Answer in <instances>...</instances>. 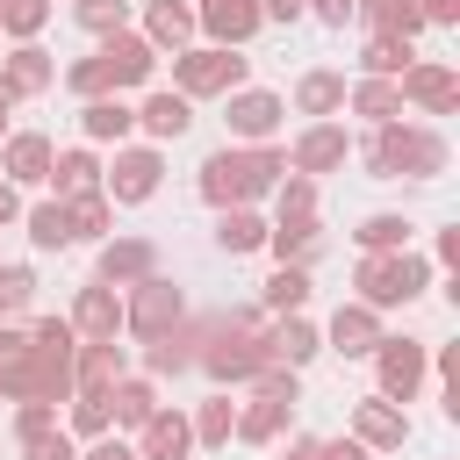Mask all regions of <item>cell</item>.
<instances>
[{"label":"cell","mask_w":460,"mask_h":460,"mask_svg":"<svg viewBox=\"0 0 460 460\" xmlns=\"http://www.w3.org/2000/svg\"><path fill=\"white\" fill-rule=\"evenodd\" d=\"M367 165H374V180H402V172H410V180H431V172H446V137L381 122L374 144H367Z\"/></svg>","instance_id":"cell-1"},{"label":"cell","mask_w":460,"mask_h":460,"mask_svg":"<svg viewBox=\"0 0 460 460\" xmlns=\"http://www.w3.org/2000/svg\"><path fill=\"white\" fill-rule=\"evenodd\" d=\"M151 65H158V50H151L144 36H108L86 65H72V93L108 101V86H137V79H151Z\"/></svg>","instance_id":"cell-2"},{"label":"cell","mask_w":460,"mask_h":460,"mask_svg":"<svg viewBox=\"0 0 460 460\" xmlns=\"http://www.w3.org/2000/svg\"><path fill=\"white\" fill-rule=\"evenodd\" d=\"M273 172H288L280 151H216V158L201 165V194H208L216 208H244L259 187H273Z\"/></svg>","instance_id":"cell-3"},{"label":"cell","mask_w":460,"mask_h":460,"mask_svg":"<svg viewBox=\"0 0 460 460\" xmlns=\"http://www.w3.org/2000/svg\"><path fill=\"white\" fill-rule=\"evenodd\" d=\"M201 359H208V374H223V381H252L259 367H273V352H266V338H259V316H252V309L223 316V323H216V345H208Z\"/></svg>","instance_id":"cell-4"},{"label":"cell","mask_w":460,"mask_h":460,"mask_svg":"<svg viewBox=\"0 0 460 460\" xmlns=\"http://www.w3.org/2000/svg\"><path fill=\"white\" fill-rule=\"evenodd\" d=\"M359 288H367V309H395V302H410L417 288H424V259H410V252H367V266H359Z\"/></svg>","instance_id":"cell-5"},{"label":"cell","mask_w":460,"mask_h":460,"mask_svg":"<svg viewBox=\"0 0 460 460\" xmlns=\"http://www.w3.org/2000/svg\"><path fill=\"white\" fill-rule=\"evenodd\" d=\"M172 79H180V93H230L244 79V58L237 50H180Z\"/></svg>","instance_id":"cell-6"},{"label":"cell","mask_w":460,"mask_h":460,"mask_svg":"<svg viewBox=\"0 0 460 460\" xmlns=\"http://www.w3.org/2000/svg\"><path fill=\"white\" fill-rule=\"evenodd\" d=\"M122 323L137 331V338H165L172 323H180V288L172 280H137V295H129V309H122Z\"/></svg>","instance_id":"cell-7"},{"label":"cell","mask_w":460,"mask_h":460,"mask_svg":"<svg viewBox=\"0 0 460 460\" xmlns=\"http://www.w3.org/2000/svg\"><path fill=\"white\" fill-rule=\"evenodd\" d=\"M424 381V345L417 338H381V402H410Z\"/></svg>","instance_id":"cell-8"},{"label":"cell","mask_w":460,"mask_h":460,"mask_svg":"<svg viewBox=\"0 0 460 460\" xmlns=\"http://www.w3.org/2000/svg\"><path fill=\"white\" fill-rule=\"evenodd\" d=\"M137 431H144V453L137 460H187V446H194V424L180 410H151Z\"/></svg>","instance_id":"cell-9"},{"label":"cell","mask_w":460,"mask_h":460,"mask_svg":"<svg viewBox=\"0 0 460 460\" xmlns=\"http://www.w3.org/2000/svg\"><path fill=\"white\" fill-rule=\"evenodd\" d=\"M201 29L216 36V50H230L259 29V0H201Z\"/></svg>","instance_id":"cell-10"},{"label":"cell","mask_w":460,"mask_h":460,"mask_svg":"<svg viewBox=\"0 0 460 460\" xmlns=\"http://www.w3.org/2000/svg\"><path fill=\"white\" fill-rule=\"evenodd\" d=\"M395 93H402V101H424V108H438V115H446V108L460 101V79H453L446 65H410Z\"/></svg>","instance_id":"cell-11"},{"label":"cell","mask_w":460,"mask_h":460,"mask_svg":"<svg viewBox=\"0 0 460 460\" xmlns=\"http://www.w3.org/2000/svg\"><path fill=\"white\" fill-rule=\"evenodd\" d=\"M151 187H158V151H115L108 194H115V201H144Z\"/></svg>","instance_id":"cell-12"},{"label":"cell","mask_w":460,"mask_h":460,"mask_svg":"<svg viewBox=\"0 0 460 460\" xmlns=\"http://www.w3.org/2000/svg\"><path fill=\"white\" fill-rule=\"evenodd\" d=\"M72 381H79V395H108V388L122 381V345H115V338L86 345V352H79V367H72Z\"/></svg>","instance_id":"cell-13"},{"label":"cell","mask_w":460,"mask_h":460,"mask_svg":"<svg viewBox=\"0 0 460 460\" xmlns=\"http://www.w3.org/2000/svg\"><path fill=\"white\" fill-rule=\"evenodd\" d=\"M352 431H359V446H402V438H410V417H402L395 402L374 395V402L352 410Z\"/></svg>","instance_id":"cell-14"},{"label":"cell","mask_w":460,"mask_h":460,"mask_svg":"<svg viewBox=\"0 0 460 460\" xmlns=\"http://www.w3.org/2000/svg\"><path fill=\"white\" fill-rule=\"evenodd\" d=\"M223 122H230V137H252V144H259V137H273L280 101H273V93H230V115H223Z\"/></svg>","instance_id":"cell-15"},{"label":"cell","mask_w":460,"mask_h":460,"mask_svg":"<svg viewBox=\"0 0 460 460\" xmlns=\"http://www.w3.org/2000/svg\"><path fill=\"white\" fill-rule=\"evenodd\" d=\"M331 165H345V129H338V122H316V129L295 144V172L309 180V172H331Z\"/></svg>","instance_id":"cell-16"},{"label":"cell","mask_w":460,"mask_h":460,"mask_svg":"<svg viewBox=\"0 0 460 460\" xmlns=\"http://www.w3.org/2000/svg\"><path fill=\"white\" fill-rule=\"evenodd\" d=\"M115 323H122V302H115V288H79L72 331H86V338L101 345V338H115Z\"/></svg>","instance_id":"cell-17"},{"label":"cell","mask_w":460,"mask_h":460,"mask_svg":"<svg viewBox=\"0 0 460 460\" xmlns=\"http://www.w3.org/2000/svg\"><path fill=\"white\" fill-rule=\"evenodd\" d=\"M50 86V58L36 50V43H22L14 58H7V72H0V101H22V93H43Z\"/></svg>","instance_id":"cell-18"},{"label":"cell","mask_w":460,"mask_h":460,"mask_svg":"<svg viewBox=\"0 0 460 460\" xmlns=\"http://www.w3.org/2000/svg\"><path fill=\"white\" fill-rule=\"evenodd\" d=\"M151 266H158V252L144 237H115L101 252V280H151Z\"/></svg>","instance_id":"cell-19"},{"label":"cell","mask_w":460,"mask_h":460,"mask_svg":"<svg viewBox=\"0 0 460 460\" xmlns=\"http://www.w3.org/2000/svg\"><path fill=\"white\" fill-rule=\"evenodd\" d=\"M331 345H338V352H374V345H381V323H374V309H367V302L338 309V316H331Z\"/></svg>","instance_id":"cell-20"},{"label":"cell","mask_w":460,"mask_h":460,"mask_svg":"<svg viewBox=\"0 0 460 460\" xmlns=\"http://www.w3.org/2000/svg\"><path fill=\"white\" fill-rule=\"evenodd\" d=\"M0 172L7 180H50V137H7Z\"/></svg>","instance_id":"cell-21"},{"label":"cell","mask_w":460,"mask_h":460,"mask_svg":"<svg viewBox=\"0 0 460 460\" xmlns=\"http://www.w3.org/2000/svg\"><path fill=\"white\" fill-rule=\"evenodd\" d=\"M187 36H194V7H187V0H151V36H144V43H151V50H158V43L180 50Z\"/></svg>","instance_id":"cell-22"},{"label":"cell","mask_w":460,"mask_h":460,"mask_svg":"<svg viewBox=\"0 0 460 460\" xmlns=\"http://www.w3.org/2000/svg\"><path fill=\"white\" fill-rule=\"evenodd\" d=\"M266 237H273L280 259H302V252L316 244V208H280V223H273Z\"/></svg>","instance_id":"cell-23"},{"label":"cell","mask_w":460,"mask_h":460,"mask_svg":"<svg viewBox=\"0 0 460 460\" xmlns=\"http://www.w3.org/2000/svg\"><path fill=\"white\" fill-rule=\"evenodd\" d=\"M137 122H144L151 137H180L194 115H187V93H151V101L137 108Z\"/></svg>","instance_id":"cell-24"},{"label":"cell","mask_w":460,"mask_h":460,"mask_svg":"<svg viewBox=\"0 0 460 460\" xmlns=\"http://www.w3.org/2000/svg\"><path fill=\"white\" fill-rule=\"evenodd\" d=\"M50 180H58L65 201H79V194H93L101 165H93V151H65V158H50Z\"/></svg>","instance_id":"cell-25"},{"label":"cell","mask_w":460,"mask_h":460,"mask_svg":"<svg viewBox=\"0 0 460 460\" xmlns=\"http://www.w3.org/2000/svg\"><path fill=\"white\" fill-rule=\"evenodd\" d=\"M288 410H295L288 395H259V402H252V410L237 417V438H252V446H266V438H273V431L288 424Z\"/></svg>","instance_id":"cell-26"},{"label":"cell","mask_w":460,"mask_h":460,"mask_svg":"<svg viewBox=\"0 0 460 460\" xmlns=\"http://www.w3.org/2000/svg\"><path fill=\"white\" fill-rule=\"evenodd\" d=\"M79 122H86V137H93V144H108V137L122 144V137H129V122H137V108H122V101H86V115H79Z\"/></svg>","instance_id":"cell-27"},{"label":"cell","mask_w":460,"mask_h":460,"mask_svg":"<svg viewBox=\"0 0 460 460\" xmlns=\"http://www.w3.org/2000/svg\"><path fill=\"white\" fill-rule=\"evenodd\" d=\"M367 22H374L381 36H395V43H410L424 14H417V0H367Z\"/></svg>","instance_id":"cell-28"},{"label":"cell","mask_w":460,"mask_h":460,"mask_svg":"<svg viewBox=\"0 0 460 460\" xmlns=\"http://www.w3.org/2000/svg\"><path fill=\"white\" fill-rule=\"evenodd\" d=\"M216 244H223V252H252V244H266V223H259L252 208H223V223H216Z\"/></svg>","instance_id":"cell-29"},{"label":"cell","mask_w":460,"mask_h":460,"mask_svg":"<svg viewBox=\"0 0 460 460\" xmlns=\"http://www.w3.org/2000/svg\"><path fill=\"white\" fill-rule=\"evenodd\" d=\"M266 352H273V359H288V367H302V359L316 352V331H309L302 316H280V331L266 338Z\"/></svg>","instance_id":"cell-30"},{"label":"cell","mask_w":460,"mask_h":460,"mask_svg":"<svg viewBox=\"0 0 460 460\" xmlns=\"http://www.w3.org/2000/svg\"><path fill=\"white\" fill-rule=\"evenodd\" d=\"M295 101H302V115H331V108L345 101V79H338V72H309V79L295 86Z\"/></svg>","instance_id":"cell-31"},{"label":"cell","mask_w":460,"mask_h":460,"mask_svg":"<svg viewBox=\"0 0 460 460\" xmlns=\"http://www.w3.org/2000/svg\"><path fill=\"white\" fill-rule=\"evenodd\" d=\"M29 237H36L43 252L72 244V216H65V201H43V208H29Z\"/></svg>","instance_id":"cell-32"},{"label":"cell","mask_w":460,"mask_h":460,"mask_svg":"<svg viewBox=\"0 0 460 460\" xmlns=\"http://www.w3.org/2000/svg\"><path fill=\"white\" fill-rule=\"evenodd\" d=\"M359 244H367L374 259H381V252H410V223H402V216H367V223H359Z\"/></svg>","instance_id":"cell-33"},{"label":"cell","mask_w":460,"mask_h":460,"mask_svg":"<svg viewBox=\"0 0 460 460\" xmlns=\"http://www.w3.org/2000/svg\"><path fill=\"white\" fill-rule=\"evenodd\" d=\"M302 302H309V273H302V266H280V273L266 280V309H280V316H295Z\"/></svg>","instance_id":"cell-34"},{"label":"cell","mask_w":460,"mask_h":460,"mask_svg":"<svg viewBox=\"0 0 460 460\" xmlns=\"http://www.w3.org/2000/svg\"><path fill=\"white\" fill-rule=\"evenodd\" d=\"M151 410H158V395H151L144 381H115V388H108V417H122V424H144Z\"/></svg>","instance_id":"cell-35"},{"label":"cell","mask_w":460,"mask_h":460,"mask_svg":"<svg viewBox=\"0 0 460 460\" xmlns=\"http://www.w3.org/2000/svg\"><path fill=\"white\" fill-rule=\"evenodd\" d=\"M359 65H367L374 79H402V72H410V43H395V36H374Z\"/></svg>","instance_id":"cell-36"},{"label":"cell","mask_w":460,"mask_h":460,"mask_svg":"<svg viewBox=\"0 0 460 460\" xmlns=\"http://www.w3.org/2000/svg\"><path fill=\"white\" fill-rule=\"evenodd\" d=\"M352 108L374 115V122H395V115H402V93H395L388 79H367V86H352Z\"/></svg>","instance_id":"cell-37"},{"label":"cell","mask_w":460,"mask_h":460,"mask_svg":"<svg viewBox=\"0 0 460 460\" xmlns=\"http://www.w3.org/2000/svg\"><path fill=\"white\" fill-rule=\"evenodd\" d=\"M230 431H237V402H230V395H216V402L194 417V438H201V446H223Z\"/></svg>","instance_id":"cell-38"},{"label":"cell","mask_w":460,"mask_h":460,"mask_svg":"<svg viewBox=\"0 0 460 460\" xmlns=\"http://www.w3.org/2000/svg\"><path fill=\"white\" fill-rule=\"evenodd\" d=\"M50 22V0H0V29H14V36H36Z\"/></svg>","instance_id":"cell-39"},{"label":"cell","mask_w":460,"mask_h":460,"mask_svg":"<svg viewBox=\"0 0 460 460\" xmlns=\"http://www.w3.org/2000/svg\"><path fill=\"white\" fill-rule=\"evenodd\" d=\"M288 460H367V453H359V438H295Z\"/></svg>","instance_id":"cell-40"},{"label":"cell","mask_w":460,"mask_h":460,"mask_svg":"<svg viewBox=\"0 0 460 460\" xmlns=\"http://www.w3.org/2000/svg\"><path fill=\"white\" fill-rule=\"evenodd\" d=\"M65 216H72V237H101L108 230V194H79Z\"/></svg>","instance_id":"cell-41"},{"label":"cell","mask_w":460,"mask_h":460,"mask_svg":"<svg viewBox=\"0 0 460 460\" xmlns=\"http://www.w3.org/2000/svg\"><path fill=\"white\" fill-rule=\"evenodd\" d=\"M122 14H129V0H79V22L101 36H122Z\"/></svg>","instance_id":"cell-42"},{"label":"cell","mask_w":460,"mask_h":460,"mask_svg":"<svg viewBox=\"0 0 460 460\" xmlns=\"http://www.w3.org/2000/svg\"><path fill=\"white\" fill-rule=\"evenodd\" d=\"M29 295H36V280H29V266H0V316H14V309H29Z\"/></svg>","instance_id":"cell-43"},{"label":"cell","mask_w":460,"mask_h":460,"mask_svg":"<svg viewBox=\"0 0 460 460\" xmlns=\"http://www.w3.org/2000/svg\"><path fill=\"white\" fill-rule=\"evenodd\" d=\"M72 424H79L86 438H101V431H108V395H79V410H72Z\"/></svg>","instance_id":"cell-44"},{"label":"cell","mask_w":460,"mask_h":460,"mask_svg":"<svg viewBox=\"0 0 460 460\" xmlns=\"http://www.w3.org/2000/svg\"><path fill=\"white\" fill-rule=\"evenodd\" d=\"M29 460H79V453H72L65 431H43V438H29Z\"/></svg>","instance_id":"cell-45"},{"label":"cell","mask_w":460,"mask_h":460,"mask_svg":"<svg viewBox=\"0 0 460 460\" xmlns=\"http://www.w3.org/2000/svg\"><path fill=\"white\" fill-rule=\"evenodd\" d=\"M14 431H22V438H43V431H50V402H22Z\"/></svg>","instance_id":"cell-46"},{"label":"cell","mask_w":460,"mask_h":460,"mask_svg":"<svg viewBox=\"0 0 460 460\" xmlns=\"http://www.w3.org/2000/svg\"><path fill=\"white\" fill-rule=\"evenodd\" d=\"M280 208H316V180H288L280 187Z\"/></svg>","instance_id":"cell-47"},{"label":"cell","mask_w":460,"mask_h":460,"mask_svg":"<svg viewBox=\"0 0 460 460\" xmlns=\"http://www.w3.org/2000/svg\"><path fill=\"white\" fill-rule=\"evenodd\" d=\"M309 7H316V14H323V22H331V29H345V22H352V7H359V0H309Z\"/></svg>","instance_id":"cell-48"},{"label":"cell","mask_w":460,"mask_h":460,"mask_svg":"<svg viewBox=\"0 0 460 460\" xmlns=\"http://www.w3.org/2000/svg\"><path fill=\"white\" fill-rule=\"evenodd\" d=\"M309 0H259V22H295Z\"/></svg>","instance_id":"cell-49"},{"label":"cell","mask_w":460,"mask_h":460,"mask_svg":"<svg viewBox=\"0 0 460 460\" xmlns=\"http://www.w3.org/2000/svg\"><path fill=\"white\" fill-rule=\"evenodd\" d=\"M424 22H460V0H417Z\"/></svg>","instance_id":"cell-50"},{"label":"cell","mask_w":460,"mask_h":460,"mask_svg":"<svg viewBox=\"0 0 460 460\" xmlns=\"http://www.w3.org/2000/svg\"><path fill=\"white\" fill-rule=\"evenodd\" d=\"M22 352H29V338H22V331H7V323H0V367H7V359H22Z\"/></svg>","instance_id":"cell-51"},{"label":"cell","mask_w":460,"mask_h":460,"mask_svg":"<svg viewBox=\"0 0 460 460\" xmlns=\"http://www.w3.org/2000/svg\"><path fill=\"white\" fill-rule=\"evenodd\" d=\"M86 460H137V453H129V446H122V438H101V446H93V453H86Z\"/></svg>","instance_id":"cell-52"},{"label":"cell","mask_w":460,"mask_h":460,"mask_svg":"<svg viewBox=\"0 0 460 460\" xmlns=\"http://www.w3.org/2000/svg\"><path fill=\"white\" fill-rule=\"evenodd\" d=\"M14 216H22V201H14V187L0 180V223H14Z\"/></svg>","instance_id":"cell-53"},{"label":"cell","mask_w":460,"mask_h":460,"mask_svg":"<svg viewBox=\"0 0 460 460\" xmlns=\"http://www.w3.org/2000/svg\"><path fill=\"white\" fill-rule=\"evenodd\" d=\"M0 129H7V101H0Z\"/></svg>","instance_id":"cell-54"}]
</instances>
